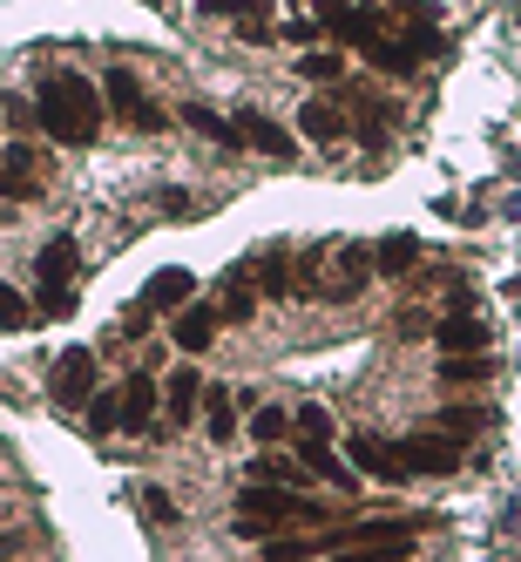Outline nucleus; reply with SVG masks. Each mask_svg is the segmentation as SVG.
<instances>
[{
    "mask_svg": "<svg viewBox=\"0 0 521 562\" xmlns=\"http://www.w3.org/2000/svg\"><path fill=\"white\" fill-rule=\"evenodd\" d=\"M34 115H42V130L68 149H89L102 136V95L89 75H48L42 95H34Z\"/></svg>",
    "mask_w": 521,
    "mask_h": 562,
    "instance_id": "obj_1",
    "label": "nucleus"
},
{
    "mask_svg": "<svg viewBox=\"0 0 521 562\" xmlns=\"http://www.w3.org/2000/svg\"><path fill=\"white\" fill-rule=\"evenodd\" d=\"M237 521H245V536H271V529H292V521H318V508L298 502L292 488H278V481H251L237 495Z\"/></svg>",
    "mask_w": 521,
    "mask_h": 562,
    "instance_id": "obj_2",
    "label": "nucleus"
},
{
    "mask_svg": "<svg viewBox=\"0 0 521 562\" xmlns=\"http://www.w3.org/2000/svg\"><path fill=\"white\" fill-rule=\"evenodd\" d=\"M102 95H109V109H115V115H123V123H129V130H143V136H156V130H170V115H163V109H156V102H149V89L136 82V75H129V68H115V75H109V82H102Z\"/></svg>",
    "mask_w": 521,
    "mask_h": 562,
    "instance_id": "obj_3",
    "label": "nucleus"
},
{
    "mask_svg": "<svg viewBox=\"0 0 521 562\" xmlns=\"http://www.w3.org/2000/svg\"><path fill=\"white\" fill-rule=\"evenodd\" d=\"M89 393H95V352L89 346H68L55 359V373H48V400H55V407H82Z\"/></svg>",
    "mask_w": 521,
    "mask_h": 562,
    "instance_id": "obj_4",
    "label": "nucleus"
},
{
    "mask_svg": "<svg viewBox=\"0 0 521 562\" xmlns=\"http://www.w3.org/2000/svg\"><path fill=\"white\" fill-rule=\"evenodd\" d=\"M399 461H407V474H454L461 448L448 434H414V440H399Z\"/></svg>",
    "mask_w": 521,
    "mask_h": 562,
    "instance_id": "obj_5",
    "label": "nucleus"
},
{
    "mask_svg": "<svg viewBox=\"0 0 521 562\" xmlns=\"http://www.w3.org/2000/svg\"><path fill=\"white\" fill-rule=\"evenodd\" d=\"M346 448H352V468H359V474H373V481H407V461H399V448H386L380 434H352Z\"/></svg>",
    "mask_w": 521,
    "mask_h": 562,
    "instance_id": "obj_6",
    "label": "nucleus"
},
{
    "mask_svg": "<svg viewBox=\"0 0 521 562\" xmlns=\"http://www.w3.org/2000/svg\"><path fill=\"white\" fill-rule=\"evenodd\" d=\"M190 299H196V278H190L183 265L156 271L149 285H143V312H177V305H190Z\"/></svg>",
    "mask_w": 521,
    "mask_h": 562,
    "instance_id": "obj_7",
    "label": "nucleus"
},
{
    "mask_svg": "<svg viewBox=\"0 0 521 562\" xmlns=\"http://www.w3.org/2000/svg\"><path fill=\"white\" fill-rule=\"evenodd\" d=\"M373 285V251L366 245H346L339 251V271H332V285H326V299H359Z\"/></svg>",
    "mask_w": 521,
    "mask_h": 562,
    "instance_id": "obj_8",
    "label": "nucleus"
},
{
    "mask_svg": "<svg viewBox=\"0 0 521 562\" xmlns=\"http://www.w3.org/2000/svg\"><path fill=\"white\" fill-rule=\"evenodd\" d=\"M237 143H251V149H264V156H292V136L271 123V115H258V109H237Z\"/></svg>",
    "mask_w": 521,
    "mask_h": 562,
    "instance_id": "obj_9",
    "label": "nucleus"
},
{
    "mask_svg": "<svg viewBox=\"0 0 521 562\" xmlns=\"http://www.w3.org/2000/svg\"><path fill=\"white\" fill-rule=\"evenodd\" d=\"M163 407H170V420H177V427H190V420H196V407H204V380H196L190 367H177V373L163 380Z\"/></svg>",
    "mask_w": 521,
    "mask_h": 562,
    "instance_id": "obj_10",
    "label": "nucleus"
},
{
    "mask_svg": "<svg viewBox=\"0 0 521 562\" xmlns=\"http://www.w3.org/2000/svg\"><path fill=\"white\" fill-rule=\"evenodd\" d=\"M156 407H163V386H156L149 373H136V380L123 386V427H129V434H143V427L156 420Z\"/></svg>",
    "mask_w": 521,
    "mask_h": 562,
    "instance_id": "obj_11",
    "label": "nucleus"
},
{
    "mask_svg": "<svg viewBox=\"0 0 521 562\" xmlns=\"http://www.w3.org/2000/svg\"><path fill=\"white\" fill-rule=\"evenodd\" d=\"M217 305H177V346L183 352H204L211 339H217Z\"/></svg>",
    "mask_w": 521,
    "mask_h": 562,
    "instance_id": "obj_12",
    "label": "nucleus"
},
{
    "mask_svg": "<svg viewBox=\"0 0 521 562\" xmlns=\"http://www.w3.org/2000/svg\"><path fill=\"white\" fill-rule=\"evenodd\" d=\"M298 130H305L312 143H339V136H346L352 123H346V115H339V109H332L326 95H312V102L298 109Z\"/></svg>",
    "mask_w": 521,
    "mask_h": 562,
    "instance_id": "obj_13",
    "label": "nucleus"
},
{
    "mask_svg": "<svg viewBox=\"0 0 521 562\" xmlns=\"http://www.w3.org/2000/svg\"><path fill=\"white\" fill-rule=\"evenodd\" d=\"M75 265H82V251H75V237H48L42 258H34V271H42V285H68Z\"/></svg>",
    "mask_w": 521,
    "mask_h": 562,
    "instance_id": "obj_14",
    "label": "nucleus"
},
{
    "mask_svg": "<svg viewBox=\"0 0 521 562\" xmlns=\"http://www.w3.org/2000/svg\"><path fill=\"white\" fill-rule=\"evenodd\" d=\"M440 352H480L488 346V326H480V318H467V312H454V318H440Z\"/></svg>",
    "mask_w": 521,
    "mask_h": 562,
    "instance_id": "obj_15",
    "label": "nucleus"
},
{
    "mask_svg": "<svg viewBox=\"0 0 521 562\" xmlns=\"http://www.w3.org/2000/svg\"><path fill=\"white\" fill-rule=\"evenodd\" d=\"M298 461H305L318 481H339V488H352V468L332 454V440H298Z\"/></svg>",
    "mask_w": 521,
    "mask_h": 562,
    "instance_id": "obj_16",
    "label": "nucleus"
},
{
    "mask_svg": "<svg viewBox=\"0 0 521 562\" xmlns=\"http://www.w3.org/2000/svg\"><path fill=\"white\" fill-rule=\"evenodd\" d=\"M414 265H420V245H414L407 231H399V237H386V245L373 251V271H380V278H407Z\"/></svg>",
    "mask_w": 521,
    "mask_h": 562,
    "instance_id": "obj_17",
    "label": "nucleus"
},
{
    "mask_svg": "<svg viewBox=\"0 0 521 562\" xmlns=\"http://www.w3.org/2000/svg\"><path fill=\"white\" fill-rule=\"evenodd\" d=\"M495 367L480 352H440V386H474V380H488Z\"/></svg>",
    "mask_w": 521,
    "mask_h": 562,
    "instance_id": "obj_18",
    "label": "nucleus"
},
{
    "mask_svg": "<svg viewBox=\"0 0 521 562\" xmlns=\"http://www.w3.org/2000/svg\"><path fill=\"white\" fill-rule=\"evenodd\" d=\"M258 292H271V299H292V292H298L285 251H264V258H258Z\"/></svg>",
    "mask_w": 521,
    "mask_h": 562,
    "instance_id": "obj_19",
    "label": "nucleus"
},
{
    "mask_svg": "<svg viewBox=\"0 0 521 562\" xmlns=\"http://www.w3.org/2000/svg\"><path fill=\"white\" fill-rule=\"evenodd\" d=\"M183 123H190L196 136H204V143H224V149H237V130L224 123L217 109H204V102H190V109H183Z\"/></svg>",
    "mask_w": 521,
    "mask_h": 562,
    "instance_id": "obj_20",
    "label": "nucleus"
},
{
    "mask_svg": "<svg viewBox=\"0 0 521 562\" xmlns=\"http://www.w3.org/2000/svg\"><path fill=\"white\" fill-rule=\"evenodd\" d=\"M204 414H211V440H224V448H230V434H237V407H230V386H204Z\"/></svg>",
    "mask_w": 521,
    "mask_h": 562,
    "instance_id": "obj_21",
    "label": "nucleus"
},
{
    "mask_svg": "<svg viewBox=\"0 0 521 562\" xmlns=\"http://www.w3.org/2000/svg\"><path fill=\"white\" fill-rule=\"evenodd\" d=\"M245 278H251V271H230V278H224V305H217L224 318H237V326H245V318L258 312V292L245 285Z\"/></svg>",
    "mask_w": 521,
    "mask_h": 562,
    "instance_id": "obj_22",
    "label": "nucleus"
},
{
    "mask_svg": "<svg viewBox=\"0 0 521 562\" xmlns=\"http://www.w3.org/2000/svg\"><path fill=\"white\" fill-rule=\"evenodd\" d=\"M251 481H278V488H305V481H312V468H305V461H278V454H264V461L251 468Z\"/></svg>",
    "mask_w": 521,
    "mask_h": 562,
    "instance_id": "obj_23",
    "label": "nucleus"
},
{
    "mask_svg": "<svg viewBox=\"0 0 521 562\" xmlns=\"http://www.w3.org/2000/svg\"><path fill=\"white\" fill-rule=\"evenodd\" d=\"M82 414H89L95 434H115V427H123V393H89V400H82Z\"/></svg>",
    "mask_w": 521,
    "mask_h": 562,
    "instance_id": "obj_24",
    "label": "nucleus"
},
{
    "mask_svg": "<svg viewBox=\"0 0 521 562\" xmlns=\"http://www.w3.org/2000/svg\"><path fill=\"white\" fill-rule=\"evenodd\" d=\"M27 318H34V305H27V299L8 285V278H0V333H21Z\"/></svg>",
    "mask_w": 521,
    "mask_h": 562,
    "instance_id": "obj_25",
    "label": "nucleus"
},
{
    "mask_svg": "<svg viewBox=\"0 0 521 562\" xmlns=\"http://www.w3.org/2000/svg\"><path fill=\"white\" fill-rule=\"evenodd\" d=\"M292 434V414L285 407H258L251 414V440H264V448H271V440H285Z\"/></svg>",
    "mask_w": 521,
    "mask_h": 562,
    "instance_id": "obj_26",
    "label": "nucleus"
},
{
    "mask_svg": "<svg viewBox=\"0 0 521 562\" xmlns=\"http://www.w3.org/2000/svg\"><path fill=\"white\" fill-rule=\"evenodd\" d=\"M292 434H298V440H332V414H326V407H298V414H292Z\"/></svg>",
    "mask_w": 521,
    "mask_h": 562,
    "instance_id": "obj_27",
    "label": "nucleus"
},
{
    "mask_svg": "<svg viewBox=\"0 0 521 562\" xmlns=\"http://www.w3.org/2000/svg\"><path fill=\"white\" fill-rule=\"evenodd\" d=\"M298 75H305V82H339L346 61H339V55H326V48H312V55L298 61Z\"/></svg>",
    "mask_w": 521,
    "mask_h": 562,
    "instance_id": "obj_28",
    "label": "nucleus"
},
{
    "mask_svg": "<svg viewBox=\"0 0 521 562\" xmlns=\"http://www.w3.org/2000/svg\"><path fill=\"white\" fill-rule=\"evenodd\" d=\"M143 515L156 521V529H170V521H177V502H170V488H156V481H149V488H143Z\"/></svg>",
    "mask_w": 521,
    "mask_h": 562,
    "instance_id": "obj_29",
    "label": "nucleus"
},
{
    "mask_svg": "<svg viewBox=\"0 0 521 562\" xmlns=\"http://www.w3.org/2000/svg\"><path fill=\"white\" fill-rule=\"evenodd\" d=\"M237 42H251V48H264V42H271V14H264V8H251V14H237Z\"/></svg>",
    "mask_w": 521,
    "mask_h": 562,
    "instance_id": "obj_30",
    "label": "nucleus"
},
{
    "mask_svg": "<svg viewBox=\"0 0 521 562\" xmlns=\"http://www.w3.org/2000/svg\"><path fill=\"white\" fill-rule=\"evenodd\" d=\"M34 312H48V318H68V312H75V292H68V285H42Z\"/></svg>",
    "mask_w": 521,
    "mask_h": 562,
    "instance_id": "obj_31",
    "label": "nucleus"
},
{
    "mask_svg": "<svg viewBox=\"0 0 521 562\" xmlns=\"http://www.w3.org/2000/svg\"><path fill=\"white\" fill-rule=\"evenodd\" d=\"M474 427H488V414H474V407H454V414H440V434H474Z\"/></svg>",
    "mask_w": 521,
    "mask_h": 562,
    "instance_id": "obj_32",
    "label": "nucleus"
},
{
    "mask_svg": "<svg viewBox=\"0 0 521 562\" xmlns=\"http://www.w3.org/2000/svg\"><path fill=\"white\" fill-rule=\"evenodd\" d=\"M204 14H251V8H264V0H196Z\"/></svg>",
    "mask_w": 521,
    "mask_h": 562,
    "instance_id": "obj_33",
    "label": "nucleus"
},
{
    "mask_svg": "<svg viewBox=\"0 0 521 562\" xmlns=\"http://www.w3.org/2000/svg\"><path fill=\"white\" fill-rule=\"evenodd\" d=\"M339 8H352V0H318V27H326V21H332Z\"/></svg>",
    "mask_w": 521,
    "mask_h": 562,
    "instance_id": "obj_34",
    "label": "nucleus"
},
{
    "mask_svg": "<svg viewBox=\"0 0 521 562\" xmlns=\"http://www.w3.org/2000/svg\"><path fill=\"white\" fill-rule=\"evenodd\" d=\"M0 123H8V95H0Z\"/></svg>",
    "mask_w": 521,
    "mask_h": 562,
    "instance_id": "obj_35",
    "label": "nucleus"
}]
</instances>
